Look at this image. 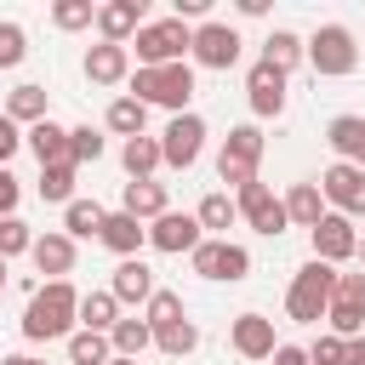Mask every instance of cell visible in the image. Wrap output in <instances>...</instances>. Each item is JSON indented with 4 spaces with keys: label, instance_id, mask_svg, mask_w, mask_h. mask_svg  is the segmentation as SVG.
<instances>
[{
    "label": "cell",
    "instance_id": "1",
    "mask_svg": "<svg viewBox=\"0 0 365 365\" xmlns=\"http://www.w3.org/2000/svg\"><path fill=\"white\" fill-rule=\"evenodd\" d=\"M74 325H80V291L68 279H46L23 308V336L29 342H57V336L68 342Z\"/></svg>",
    "mask_w": 365,
    "mask_h": 365
},
{
    "label": "cell",
    "instance_id": "2",
    "mask_svg": "<svg viewBox=\"0 0 365 365\" xmlns=\"http://www.w3.org/2000/svg\"><path fill=\"white\" fill-rule=\"evenodd\" d=\"M302 63H308L319 80H348V74L359 68L354 29H342V23H319V29L302 40Z\"/></svg>",
    "mask_w": 365,
    "mask_h": 365
},
{
    "label": "cell",
    "instance_id": "3",
    "mask_svg": "<svg viewBox=\"0 0 365 365\" xmlns=\"http://www.w3.org/2000/svg\"><path fill=\"white\" fill-rule=\"evenodd\" d=\"M125 97H137L143 108H171V114H188V97H194V68H188V63L137 68Z\"/></svg>",
    "mask_w": 365,
    "mask_h": 365
},
{
    "label": "cell",
    "instance_id": "4",
    "mask_svg": "<svg viewBox=\"0 0 365 365\" xmlns=\"http://www.w3.org/2000/svg\"><path fill=\"white\" fill-rule=\"evenodd\" d=\"M331 291H336V268L308 257V262L291 274V285H285V314H291L297 325H319L325 308H331Z\"/></svg>",
    "mask_w": 365,
    "mask_h": 365
},
{
    "label": "cell",
    "instance_id": "5",
    "mask_svg": "<svg viewBox=\"0 0 365 365\" xmlns=\"http://www.w3.org/2000/svg\"><path fill=\"white\" fill-rule=\"evenodd\" d=\"M188 40H194L188 23H177V17H148V23L131 34L125 51H137V68H165V63H182Z\"/></svg>",
    "mask_w": 365,
    "mask_h": 365
},
{
    "label": "cell",
    "instance_id": "6",
    "mask_svg": "<svg viewBox=\"0 0 365 365\" xmlns=\"http://www.w3.org/2000/svg\"><path fill=\"white\" fill-rule=\"evenodd\" d=\"M262 125L257 120H245V125H234L228 137H222V148H217V177L228 182V188H245V182H257V165H262Z\"/></svg>",
    "mask_w": 365,
    "mask_h": 365
},
{
    "label": "cell",
    "instance_id": "7",
    "mask_svg": "<svg viewBox=\"0 0 365 365\" xmlns=\"http://www.w3.org/2000/svg\"><path fill=\"white\" fill-rule=\"evenodd\" d=\"M188 268H194L200 279H211V285H234V279L251 274V251L234 245V240H200V245L188 251Z\"/></svg>",
    "mask_w": 365,
    "mask_h": 365
},
{
    "label": "cell",
    "instance_id": "8",
    "mask_svg": "<svg viewBox=\"0 0 365 365\" xmlns=\"http://www.w3.org/2000/svg\"><path fill=\"white\" fill-rule=\"evenodd\" d=\"M240 46H245V40H240V29H234V23L205 17V23L194 29V40H188V57H194L200 68H217V74H222V68H234V63H240Z\"/></svg>",
    "mask_w": 365,
    "mask_h": 365
},
{
    "label": "cell",
    "instance_id": "9",
    "mask_svg": "<svg viewBox=\"0 0 365 365\" xmlns=\"http://www.w3.org/2000/svg\"><path fill=\"white\" fill-rule=\"evenodd\" d=\"M325 325H331V336H342V342L365 331V274H336V291H331Z\"/></svg>",
    "mask_w": 365,
    "mask_h": 365
},
{
    "label": "cell",
    "instance_id": "10",
    "mask_svg": "<svg viewBox=\"0 0 365 365\" xmlns=\"http://www.w3.org/2000/svg\"><path fill=\"white\" fill-rule=\"evenodd\" d=\"M200 148H205V120L188 108V114H171V125L160 131V160L171 165V171H188L194 160H200Z\"/></svg>",
    "mask_w": 365,
    "mask_h": 365
},
{
    "label": "cell",
    "instance_id": "11",
    "mask_svg": "<svg viewBox=\"0 0 365 365\" xmlns=\"http://www.w3.org/2000/svg\"><path fill=\"white\" fill-rule=\"evenodd\" d=\"M234 211H240L257 234H268V240L291 228V222H285V205L274 200V188H268L262 177H257V182H245V188H234Z\"/></svg>",
    "mask_w": 365,
    "mask_h": 365
},
{
    "label": "cell",
    "instance_id": "12",
    "mask_svg": "<svg viewBox=\"0 0 365 365\" xmlns=\"http://www.w3.org/2000/svg\"><path fill=\"white\" fill-rule=\"evenodd\" d=\"M319 194H325V205H336V217H365V171L359 165H342V160H331L325 165V177H319Z\"/></svg>",
    "mask_w": 365,
    "mask_h": 365
},
{
    "label": "cell",
    "instance_id": "13",
    "mask_svg": "<svg viewBox=\"0 0 365 365\" xmlns=\"http://www.w3.org/2000/svg\"><path fill=\"white\" fill-rule=\"evenodd\" d=\"M308 245H314V262H348L354 251H359V228L348 222V217H336V211H325L314 228H308Z\"/></svg>",
    "mask_w": 365,
    "mask_h": 365
},
{
    "label": "cell",
    "instance_id": "14",
    "mask_svg": "<svg viewBox=\"0 0 365 365\" xmlns=\"http://www.w3.org/2000/svg\"><path fill=\"white\" fill-rule=\"evenodd\" d=\"M285 80H291V74L268 68L262 57L251 63V74H245V103H251L257 120H279V114H285Z\"/></svg>",
    "mask_w": 365,
    "mask_h": 365
},
{
    "label": "cell",
    "instance_id": "15",
    "mask_svg": "<svg viewBox=\"0 0 365 365\" xmlns=\"http://www.w3.org/2000/svg\"><path fill=\"white\" fill-rule=\"evenodd\" d=\"M205 234H200V222H194V211H165V217H154L148 222V245L154 251H165V257H182V251H194Z\"/></svg>",
    "mask_w": 365,
    "mask_h": 365
},
{
    "label": "cell",
    "instance_id": "16",
    "mask_svg": "<svg viewBox=\"0 0 365 365\" xmlns=\"http://www.w3.org/2000/svg\"><path fill=\"white\" fill-rule=\"evenodd\" d=\"M228 348H234L240 359H251V365H257V359H274V348H279V342H274V319H268V314H240V319L228 325Z\"/></svg>",
    "mask_w": 365,
    "mask_h": 365
},
{
    "label": "cell",
    "instance_id": "17",
    "mask_svg": "<svg viewBox=\"0 0 365 365\" xmlns=\"http://www.w3.org/2000/svg\"><path fill=\"white\" fill-rule=\"evenodd\" d=\"M148 23V6L143 0H103L97 6V34L108 46H131V34Z\"/></svg>",
    "mask_w": 365,
    "mask_h": 365
},
{
    "label": "cell",
    "instance_id": "18",
    "mask_svg": "<svg viewBox=\"0 0 365 365\" xmlns=\"http://www.w3.org/2000/svg\"><path fill=\"white\" fill-rule=\"evenodd\" d=\"M29 262H34V274H46V279H68V274H74V240H68L63 228H46V234H34Z\"/></svg>",
    "mask_w": 365,
    "mask_h": 365
},
{
    "label": "cell",
    "instance_id": "19",
    "mask_svg": "<svg viewBox=\"0 0 365 365\" xmlns=\"http://www.w3.org/2000/svg\"><path fill=\"white\" fill-rule=\"evenodd\" d=\"M154 291H160V285H154V268H148L143 257H125V262L114 268V279H108V297H114L120 308H148Z\"/></svg>",
    "mask_w": 365,
    "mask_h": 365
},
{
    "label": "cell",
    "instance_id": "20",
    "mask_svg": "<svg viewBox=\"0 0 365 365\" xmlns=\"http://www.w3.org/2000/svg\"><path fill=\"white\" fill-rule=\"evenodd\" d=\"M86 80L91 86H125L131 80V51L125 46H108V40L86 46Z\"/></svg>",
    "mask_w": 365,
    "mask_h": 365
},
{
    "label": "cell",
    "instance_id": "21",
    "mask_svg": "<svg viewBox=\"0 0 365 365\" xmlns=\"http://www.w3.org/2000/svg\"><path fill=\"white\" fill-rule=\"evenodd\" d=\"M325 143H331V154L342 165H359L365 171V114H336L325 125Z\"/></svg>",
    "mask_w": 365,
    "mask_h": 365
},
{
    "label": "cell",
    "instance_id": "22",
    "mask_svg": "<svg viewBox=\"0 0 365 365\" xmlns=\"http://www.w3.org/2000/svg\"><path fill=\"white\" fill-rule=\"evenodd\" d=\"M120 211L125 217H137V222H154V217H165L171 211V194H165V182H125L120 188Z\"/></svg>",
    "mask_w": 365,
    "mask_h": 365
},
{
    "label": "cell",
    "instance_id": "23",
    "mask_svg": "<svg viewBox=\"0 0 365 365\" xmlns=\"http://www.w3.org/2000/svg\"><path fill=\"white\" fill-rule=\"evenodd\" d=\"M97 240H103V245H108V251L125 262V257H137V251L148 245V222H137V217H125V211H108Z\"/></svg>",
    "mask_w": 365,
    "mask_h": 365
},
{
    "label": "cell",
    "instance_id": "24",
    "mask_svg": "<svg viewBox=\"0 0 365 365\" xmlns=\"http://www.w3.org/2000/svg\"><path fill=\"white\" fill-rule=\"evenodd\" d=\"M279 205H285V222H291V228H314V222L325 217V194H319V182H291Z\"/></svg>",
    "mask_w": 365,
    "mask_h": 365
},
{
    "label": "cell",
    "instance_id": "25",
    "mask_svg": "<svg viewBox=\"0 0 365 365\" xmlns=\"http://www.w3.org/2000/svg\"><path fill=\"white\" fill-rule=\"evenodd\" d=\"M23 143L34 148V160H40V165H63V160H68V125H57V120L29 125V131H23Z\"/></svg>",
    "mask_w": 365,
    "mask_h": 365
},
{
    "label": "cell",
    "instance_id": "26",
    "mask_svg": "<svg viewBox=\"0 0 365 365\" xmlns=\"http://www.w3.org/2000/svg\"><path fill=\"white\" fill-rule=\"evenodd\" d=\"M120 165H125V177H131V182H148V177L165 165V160H160V137H148V131H143V137L120 143Z\"/></svg>",
    "mask_w": 365,
    "mask_h": 365
},
{
    "label": "cell",
    "instance_id": "27",
    "mask_svg": "<svg viewBox=\"0 0 365 365\" xmlns=\"http://www.w3.org/2000/svg\"><path fill=\"white\" fill-rule=\"evenodd\" d=\"M194 222H200V234H205V240H228V228L240 222V211H234V200L217 188V194H205V200L194 205Z\"/></svg>",
    "mask_w": 365,
    "mask_h": 365
},
{
    "label": "cell",
    "instance_id": "28",
    "mask_svg": "<svg viewBox=\"0 0 365 365\" xmlns=\"http://www.w3.org/2000/svg\"><path fill=\"white\" fill-rule=\"evenodd\" d=\"M108 348H114L120 359H137V354H148V348H154V331H148V319H143V314H120V319H114V331H108Z\"/></svg>",
    "mask_w": 365,
    "mask_h": 365
},
{
    "label": "cell",
    "instance_id": "29",
    "mask_svg": "<svg viewBox=\"0 0 365 365\" xmlns=\"http://www.w3.org/2000/svg\"><path fill=\"white\" fill-rule=\"evenodd\" d=\"M11 125H40V120H51V108H46V86H11V97H6V108H0Z\"/></svg>",
    "mask_w": 365,
    "mask_h": 365
},
{
    "label": "cell",
    "instance_id": "30",
    "mask_svg": "<svg viewBox=\"0 0 365 365\" xmlns=\"http://www.w3.org/2000/svg\"><path fill=\"white\" fill-rule=\"evenodd\" d=\"M103 125H108L114 137H125V143H131V137H143V125H148V108H143L137 97H114V103H108V114H103Z\"/></svg>",
    "mask_w": 365,
    "mask_h": 365
},
{
    "label": "cell",
    "instance_id": "31",
    "mask_svg": "<svg viewBox=\"0 0 365 365\" xmlns=\"http://www.w3.org/2000/svg\"><path fill=\"white\" fill-rule=\"evenodd\" d=\"M103 217H108V211H103L97 200H68V205H63V234H68V240H91V234H103Z\"/></svg>",
    "mask_w": 365,
    "mask_h": 365
},
{
    "label": "cell",
    "instance_id": "32",
    "mask_svg": "<svg viewBox=\"0 0 365 365\" xmlns=\"http://www.w3.org/2000/svg\"><path fill=\"white\" fill-rule=\"evenodd\" d=\"M114 319H120V302H114L108 291H86V297H80V331L108 336V331H114Z\"/></svg>",
    "mask_w": 365,
    "mask_h": 365
},
{
    "label": "cell",
    "instance_id": "33",
    "mask_svg": "<svg viewBox=\"0 0 365 365\" xmlns=\"http://www.w3.org/2000/svg\"><path fill=\"white\" fill-rule=\"evenodd\" d=\"M262 63H268V68H279V74H291V68L302 63V34H291V29H274V34L262 40Z\"/></svg>",
    "mask_w": 365,
    "mask_h": 365
},
{
    "label": "cell",
    "instance_id": "34",
    "mask_svg": "<svg viewBox=\"0 0 365 365\" xmlns=\"http://www.w3.org/2000/svg\"><path fill=\"white\" fill-rule=\"evenodd\" d=\"M143 319H148V331H165V325H177V319H188V308H182V297L177 291H154L148 297V308H143Z\"/></svg>",
    "mask_w": 365,
    "mask_h": 365
},
{
    "label": "cell",
    "instance_id": "35",
    "mask_svg": "<svg viewBox=\"0 0 365 365\" xmlns=\"http://www.w3.org/2000/svg\"><path fill=\"white\" fill-rule=\"evenodd\" d=\"M154 348H160V354H171V359H182V354H194V348H200V325H194V319H177V325L154 331Z\"/></svg>",
    "mask_w": 365,
    "mask_h": 365
},
{
    "label": "cell",
    "instance_id": "36",
    "mask_svg": "<svg viewBox=\"0 0 365 365\" xmlns=\"http://www.w3.org/2000/svg\"><path fill=\"white\" fill-rule=\"evenodd\" d=\"M108 359H114L108 336H97V331H74L68 336V365H108Z\"/></svg>",
    "mask_w": 365,
    "mask_h": 365
},
{
    "label": "cell",
    "instance_id": "37",
    "mask_svg": "<svg viewBox=\"0 0 365 365\" xmlns=\"http://www.w3.org/2000/svg\"><path fill=\"white\" fill-rule=\"evenodd\" d=\"M103 160V131H91V125H68V165L80 171V165H97Z\"/></svg>",
    "mask_w": 365,
    "mask_h": 365
},
{
    "label": "cell",
    "instance_id": "38",
    "mask_svg": "<svg viewBox=\"0 0 365 365\" xmlns=\"http://www.w3.org/2000/svg\"><path fill=\"white\" fill-rule=\"evenodd\" d=\"M40 200H51V205H68L74 200V165L63 160V165H40Z\"/></svg>",
    "mask_w": 365,
    "mask_h": 365
},
{
    "label": "cell",
    "instance_id": "39",
    "mask_svg": "<svg viewBox=\"0 0 365 365\" xmlns=\"http://www.w3.org/2000/svg\"><path fill=\"white\" fill-rule=\"evenodd\" d=\"M51 23H57L63 34H80V29L97 23V6H91V0H57V6H51Z\"/></svg>",
    "mask_w": 365,
    "mask_h": 365
},
{
    "label": "cell",
    "instance_id": "40",
    "mask_svg": "<svg viewBox=\"0 0 365 365\" xmlns=\"http://www.w3.org/2000/svg\"><path fill=\"white\" fill-rule=\"evenodd\" d=\"M29 245H34V228H29L23 217H0V262L29 257Z\"/></svg>",
    "mask_w": 365,
    "mask_h": 365
},
{
    "label": "cell",
    "instance_id": "41",
    "mask_svg": "<svg viewBox=\"0 0 365 365\" xmlns=\"http://www.w3.org/2000/svg\"><path fill=\"white\" fill-rule=\"evenodd\" d=\"M29 57V34H23V23H0V68H17Z\"/></svg>",
    "mask_w": 365,
    "mask_h": 365
},
{
    "label": "cell",
    "instance_id": "42",
    "mask_svg": "<svg viewBox=\"0 0 365 365\" xmlns=\"http://www.w3.org/2000/svg\"><path fill=\"white\" fill-rule=\"evenodd\" d=\"M308 365H342V336H319L308 348Z\"/></svg>",
    "mask_w": 365,
    "mask_h": 365
},
{
    "label": "cell",
    "instance_id": "43",
    "mask_svg": "<svg viewBox=\"0 0 365 365\" xmlns=\"http://www.w3.org/2000/svg\"><path fill=\"white\" fill-rule=\"evenodd\" d=\"M17 200H23V188H17V177L0 165V217H17Z\"/></svg>",
    "mask_w": 365,
    "mask_h": 365
},
{
    "label": "cell",
    "instance_id": "44",
    "mask_svg": "<svg viewBox=\"0 0 365 365\" xmlns=\"http://www.w3.org/2000/svg\"><path fill=\"white\" fill-rule=\"evenodd\" d=\"M17 148H23V125H11V120L0 114V165H6V160H11Z\"/></svg>",
    "mask_w": 365,
    "mask_h": 365
},
{
    "label": "cell",
    "instance_id": "45",
    "mask_svg": "<svg viewBox=\"0 0 365 365\" xmlns=\"http://www.w3.org/2000/svg\"><path fill=\"white\" fill-rule=\"evenodd\" d=\"M274 365H308V348H297V342H279V348H274Z\"/></svg>",
    "mask_w": 365,
    "mask_h": 365
},
{
    "label": "cell",
    "instance_id": "46",
    "mask_svg": "<svg viewBox=\"0 0 365 365\" xmlns=\"http://www.w3.org/2000/svg\"><path fill=\"white\" fill-rule=\"evenodd\" d=\"M342 365H365V331L342 342Z\"/></svg>",
    "mask_w": 365,
    "mask_h": 365
},
{
    "label": "cell",
    "instance_id": "47",
    "mask_svg": "<svg viewBox=\"0 0 365 365\" xmlns=\"http://www.w3.org/2000/svg\"><path fill=\"white\" fill-rule=\"evenodd\" d=\"M0 365H46V359H34V354H6Z\"/></svg>",
    "mask_w": 365,
    "mask_h": 365
},
{
    "label": "cell",
    "instance_id": "48",
    "mask_svg": "<svg viewBox=\"0 0 365 365\" xmlns=\"http://www.w3.org/2000/svg\"><path fill=\"white\" fill-rule=\"evenodd\" d=\"M108 365H137V359H120V354H114V359H108Z\"/></svg>",
    "mask_w": 365,
    "mask_h": 365
},
{
    "label": "cell",
    "instance_id": "49",
    "mask_svg": "<svg viewBox=\"0 0 365 365\" xmlns=\"http://www.w3.org/2000/svg\"><path fill=\"white\" fill-rule=\"evenodd\" d=\"M0 297H6V262H0Z\"/></svg>",
    "mask_w": 365,
    "mask_h": 365
},
{
    "label": "cell",
    "instance_id": "50",
    "mask_svg": "<svg viewBox=\"0 0 365 365\" xmlns=\"http://www.w3.org/2000/svg\"><path fill=\"white\" fill-rule=\"evenodd\" d=\"M354 257H365V240H359V251H354Z\"/></svg>",
    "mask_w": 365,
    "mask_h": 365
}]
</instances>
